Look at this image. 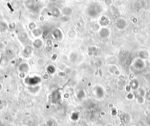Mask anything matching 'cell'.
Segmentation results:
<instances>
[{
  "instance_id": "cell-1",
  "label": "cell",
  "mask_w": 150,
  "mask_h": 126,
  "mask_svg": "<svg viewBox=\"0 0 150 126\" xmlns=\"http://www.w3.org/2000/svg\"><path fill=\"white\" fill-rule=\"evenodd\" d=\"M37 65L40 67H43L46 65V60L43 58H39L37 61Z\"/></svg>"
},
{
  "instance_id": "cell-2",
  "label": "cell",
  "mask_w": 150,
  "mask_h": 126,
  "mask_svg": "<svg viewBox=\"0 0 150 126\" xmlns=\"http://www.w3.org/2000/svg\"><path fill=\"white\" fill-rule=\"evenodd\" d=\"M33 45H34V46L36 47V48H41V46H42V45H43V43H42V42L40 41V40L38 39V40H36V41H35V43H33Z\"/></svg>"
},
{
  "instance_id": "cell-3",
  "label": "cell",
  "mask_w": 150,
  "mask_h": 126,
  "mask_svg": "<svg viewBox=\"0 0 150 126\" xmlns=\"http://www.w3.org/2000/svg\"><path fill=\"white\" fill-rule=\"evenodd\" d=\"M57 54H54L52 56L51 60H52V61H55L56 59H57Z\"/></svg>"
},
{
  "instance_id": "cell-4",
  "label": "cell",
  "mask_w": 150,
  "mask_h": 126,
  "mask_svg": "<svg viewBox=\"0 0 150 126\" xmlns=\"http://www.w3.org/2000/svg\"><path fill=\"white\" fill-rule=\"evenodd\" d=\"M49 78H50V74L49 73H45L44 75H43V78H44L45 80H47V79H49Z\"/></svg>"
}]
</instances>
